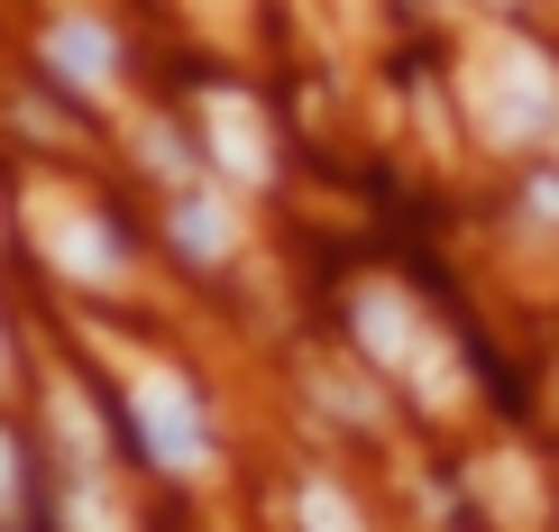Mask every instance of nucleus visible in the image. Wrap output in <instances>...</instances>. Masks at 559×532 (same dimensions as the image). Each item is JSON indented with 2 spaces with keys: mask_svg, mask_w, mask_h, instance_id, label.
I'll return each instance as SVG.
<instances>
[{
  "mask_svg": "<svg viewBox=\"0 0 559 532\" xmlns=\"http://www.w3.org/2000/svg\"><path fill=\"white\" fill-rule=\"evenodd\" d=\"M129 423H138V450L156 469H202V413L166 367H138L129 377Z\"/></svg>",
  "mask_w": 559,
  "mask_h": 532,
  "instance_id": "f257e3e1",
  "label": "nucleus"
},
{
  "mask_svg": "<svg viewBox=\"0 0 559 532\" xmlns=\"http://www.w3.org/2000/svg\"><path fill=\"white\" fill-rule=\"evenodd\" d=\"M46 248H56V267H74L92 275V285H110L120 275V239H110L92 212H56V229H46Z\"/></svg>",
  "mask_w": 559,
  "mask_h": 532,
  "instance_id": "f03ea898",
  "label": "nucleus"
},
{
  "mask_svg": "<svg viewBox=\"0 0 559 532\" xmlns=\"http://www.w3.org/2000/svg\"><path fill=\"white\" fill-rule=\"evenodd\" d=\"M358 340H367V350H377L385 367H404V377H423V367H413V358H423V340H413V312L394 304L385 285H377V294H358Z\"/></svg>",
  "mask_w": 559,
  "mask_h": 532,
  "instance_id": "7ed1b4c3",
  "label": "nucleus"
},
{
  "mask_svg": "<svg viewBox=\"0 0 559 532\" xmlns=\"http://www.w3.org/2000/svg\"><path fill=\"white\" fill-rule=\"evenodd\" d=\"M46 64H56L64 83H110V28H92V19H56V28H46Z\"/></svg>",
  "mask_w": 559,
  "mask_h": 532,
  "instance_id": "20e7f679",
  "label": "nucleus"
},
{
  "mask_svg": "<svg viewBox=\"0 0 559 532\" xmlns=\"http://www.w3.org/2000/svg\"><path fill=\"white\" fill-rule=\"evenodd\" d=\"M486 92H496V120L504 129H532V120H542V110H550V83H542V64H532V56H514V64H496V83H486Z\"/></svg>",
  "mask_w": 559,
  "mask_h": 532,
  "instance_id": "39448f33",
  "label": "nucleus"
},
{
  "mask_svg": "<svg viewBox=\"0 0 559 532\" xmlns=\"http://www.w3.org/2000/svg\"><path fill=\"white\" fill-rule=\"evenodd\" d=\"M175 239L193 248V258H221L229 248V212L221 202H175Z\"/></svg>",
  "mask_w": 559,
  "mask_h": 532,
  "instance_id": "423d86ee",
  "label": "nucleus"
},
{
  "mask_svg": "<svg viewBox=\"0 0 559 532\" xmlns=\"http://www.w3.org/2000/svg\"><path fill=\"white\" fill-rule=\"evenodd\" d=\"M302 532H358V515L340 505V487H312L302 496Z\"/></svg>",
  "mask_w": 559,
  "mask_h": 532,
  "instance_id": "0eeeda50",
  "label": "nucleus"
},
{
  "mask_svg": "<svg viewBox=\"0 0 559 532\" xmlns=\"http://www.w3.org/2000/svg\"><path fill=\"white\" fill-rule=\"evenodd\" d=\"M19 496V459H10V441H0V505Z\"/></svg>",
  "mask_w": 559,
  "mask_h": 532,
  "instance_id": "6e6552de",
  "label": "nucleus"
}]
</instances>
